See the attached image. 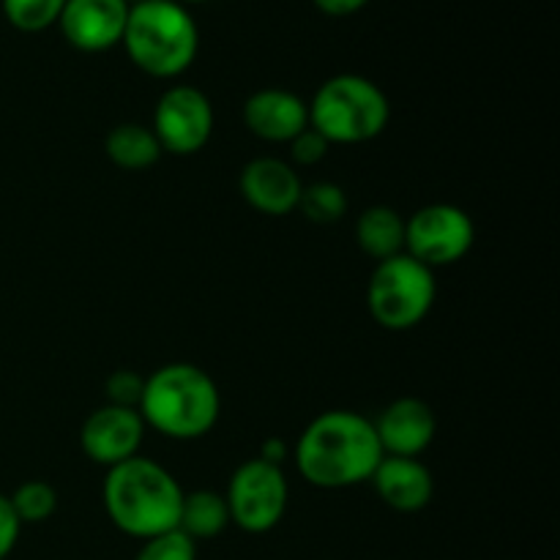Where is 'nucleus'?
I'll return each mask as SVG.
<instances>
[{
	"instance_id": "nucleus-1",
	"label": "nucleus",
	"mask_w": 560,
	"mask_h": 560,
	"mask_svg": "<svg viewBox=\"0 0 560 560\" xmlns=\"http://www.w3.org/2000/svg\"><path fill=\"white\" fill-rule=\"evenodd\" d=\"M383 448L370 419L353 410H328L317 416L299 438L295 465L312 487L345 490L370 481Z\"/></svg>"
},
{
	"instance_id": "nucleus-2",
	"label": "nucleus",
	"mask_w": 560,
	"mask_h": 560,
	"mask_svg": "<svg viewBox=\"0 0 560 560\" xmlns=\"http://www.w3.org/2000/svg\"><path fill=\"white\" fill-rule=\"evenodd\" d=\"M184 490L170 470L145 457H131L109 468L104 479V509L118 530L135 539L178 530Z\"/></svg>"
},
{
	"instance_id": "nucleus-3",
	"label": "nucleus",
	"mask_w": 560,
	"mask_h": 560,
	"mask_svg": "<svg viewBox=\"0 0 560 560\" xmlns=\"http://www.w3.org/2000/svg\"><path fill=\"white\" fill-rule=\"evenodd\" d=\"M140 416L173 441H195L213 430L222 410L217 383L195 364H167L145 377Z\"/></svg>"
},
{
	"instance_id": "nucleus-4",
	"label": "nucleus",
	"mask_w": 560,
	"mask_h": 560,
	"mask_svg": "<svg viewBox=\"0 0 560 560\" xmlns=\"http://www.w3.org/2000/svg\"><path fill=\"white\" fill-rule=\"evenodd\" d=\"M120 42L137 69L151 77H178L189 69L200 47L195 20L175 0H142L129 5Z\"/></svg>"
},
{
	"instance_id": "nucleus-5",
	"label": "nucleus",
	"mask_w": 560,
	"mask_h": 560,
	"mask_svg": "<svg viewBox=\"0 0 560 560\" xmlns=\"http://www.w3.org/2000/svg\"><path fill=\"white\" fill-rule=\"evenodd\" d=\"M392 118V104L386 93L372 80L359 74H339L323 82L310 104V126L320 131L328 142L375 140Z\"/></svg>"
},
{
	"instance_id": "nucleus-6",
	"label": "nucleus",
	"mask_w": 560,
	"mask_h": 560,
	"mask_svg": "<svg viewBox=\"0 0 560 560\" xmlns=\"http://www.w3.org/2000/svg\"><path fill=\"white\" fill-rule=\"evenodd\" d=\"M435 273L410 255L377 262L366 288L372 317L388 331H408L430 315L435 304Z\"/></svg>"
},
{
	"instance_id": "nucleus-7",
	"label": "nucleus",
	"mask_w": 560,
	"mask_h": 560,
	"mask_svg": "<svg viewBox=\"0 0 560 560\" xmlns=\"http://www.w3.org/2000/svg\"><path fill=\"white\" fill-rule=\"evenodd\" d=\"M230 523L246 534H266L277 528L288 509V479L279 465L266 459H249L233 474L224 495Z\"/></svg>"
},
{
	"instance_id": "nucleus-8",
	"label": "nucleus",
	"mask_w": 560,
	"mask_h": 560,
	"mask_svg": "<svg viewBox=\"0 0 560 560\" xmlns=\"http://www.w3.org/2000/svg\"><path fill=\"white\" fill-rule=\"evenodd\" d=\"M476 241V228L468 213L448 202H435L405 222V255L427 268H443L463 260Z\"/></svg>"
},
{
	"instance_id": "nucleus-9",
	"label": "nucleus",
	"mask_w": 560,
	"mask_h": 560,
	"mask_svg": "<svg viewBox=\"0 0 560 560\" xmlns=\"http://www.w3.org/2000/svg\"><path fill=\"white\" fill-rule=\"evenodd\" d=\"M153 135L162 151L189 156L206 148L213 131V107L202 91L191 85H175L162 93L153 113Z\"/></svg>"
},
{
	"instance_id": "nucleus-10",
	"label": "nucleus",
	"mask_w": 560,
	"mask_h": 560,
	"mask_svg": "<svg viewBox=\"0 0 560 560\" xmlns=\"http://www.w3.org/2000/svg\"><path fill=\"white\" fill-rule=\"evenodd\" d=\"M142 435H145V421H142L140 410L120 408V405H104V408L93 410L85 419L80 432L82 452L98 465H115L126 463V459L137 457L142 446Z\"/></svg>"
},
{
	"instance_id": "nucleus-11",
	"label": "nucleus",
	"mask_w": 560,
	"mask_h": 560,
	"mask_svg": "<svg viewBox=\"0 0 560 560\" xmlns=\"http://www.w3.org/2000/svg\"><path fill=\"white\" fill-rule=\"evenodd\" d=\"M126 20H129L126 0H66L58 22L71 47L82 52H102L120 44Z\"/></svg>"
},
{
	"instance_id": "nucleus-12",
	"label": "nucleus",
	"mask_w": 560,
	"mask_h": 560,
	"mask_svg": "<svg viewBox=\"0 0 560 560\" xmlns=\"http://www.w3.org/2000/svg\"><path fill=\"white\" fill-rule=\"evenodd\" d=\"M375 427L377 443L386 457H419L435 441V413L416 397H402L388 405Z\"/></svg>"
},
{
	"instance_id": "nucleus-13",
	"label": "nucleus",
	"mask_w": 560,
	"mask_h": 560,
	"mask_svg": "<svg viewBox=\"0 0 560 560\" xmlns=\"http://www.w3.org/2000/svg\"><path fill=\"white\" fill-rule=\"evenodd\" d=\"M301 191H304V184H301L299 173L282 159H255L241 173L244 200L268 217H284V213L295 211Z\"/></svg>"
},
{
	"instance_id": "nucleus-14",
	"label": "nucleus",
	"mask_w": 560,
	"mask_h": 560,
	"mask_svg": "<svg viewBox=\"0 0 560 560\" xmlns=\"http://www.w3.org/2000/svg\"><path fill=\"white\" fill-rule=\"evenodd\" d=\"M244 124L268 142H290L310 126V104L282 88H266L246 98Z\"/></svg>"
},
{
	"instance_id": "nucleus-15",
	"label": "nucleus",
	"mask_w": 560,
	"mask_h": 560,
	"mask_svg": "<svg viewBox=\"0 0 560 560\" xmlns=\"http://www.w3.org/2000/svg\"><path fill=\"white\" fill-rule=\"evenodd\" d=\"M370 481L386 506L408 514L421 512L435 492L432 474L416 457H386L383 454Z\"/></svg>"
},
{
	"instance_id": "nucleus-16",
	"label": "nucleus",
	"mask_w": 560,
	"mask_h": 560,
	"mask_svg": "<svg viewBox=\"0 0 560 560\" xmlns=\"http://www.w3.org/2000/svg\"><path fill=\"white\" fill-rule=\"evenodd\" d=\"M355 241L377 262L405 252V219L394 208H366L355 222Z\"/></svg>"
},
{
	"instance_id": "nucleus-17",
	"label": "nucleus",
	"mask_w": 560,
	"mask_h": 560,
	"mask_svg": "<svg viewBox=\"0 0 560 560\" xmlns=\"http://www.w3.org/2000/svg\"><path fill=\"white\" fill-rule=\"evenodd\" d=\"M230 525V509L224 495L211 490H195L186 495L180 503V517H178V530L189 536L191 541L197 539H213V536L222 534Z\"/></svg>"
},
{
	"instance_id": "nucleus-18",
	"label": "nucleus",
	"mask_w": 560,
	"mask_h": 560,
	"mask_svg": "<svg viewBox=\"0 0 560 560\" xmlns=\"http://www.w3.org/2000/svg\"><path fill=\"white\" fill-rule=\"evenodd\" d=\"M107 156L124 170H145L159 162L162 145L151 126L142 124H120L107 135Z\"/></svg>"
},
{
	"instance_id": "nucleus-19",
	"label": "nucleus",
	"mask_w": 560,
	"mask_h": 560,
	"mask_svg": "<svg viewBox=\"0 0 560 560\" xmlns=\"http://www.w3.org/2000/svg\"><path fill=\"white\" fill-rule=\"evenodd\" d=\"M299 208L310 222L334 224L348 211V197H345V191L337 184L320 180V184H312L301 191Z\"/></svg>"
},
{
	"instance_id": "nucleus-20",
	"label": "nucleus",
	"mask_w": 560,
	"mask_h": 560,
	"mask_svg": "<svg viewBox=\"0 0 560 560\" xmlns=\"http://www.w3.org/2000/svg\"><path fill=\"white\" fill-rule=\"evenodd\" d=\"M9 501L22 525L44 523V520L52 517L55 509H58V492H55L52 485H47V481L33 479L16 487V492Z\"/></svg>"
},
{
	"instance_id": "nucleus-21",
	"label": "nucleus",
	"mask_w": 560,
	"mask_h": 560,
	"mask_svg": "<svg viewBox=\"0 0 560 560\" xmlns=\"http://www.w3.org/2000/svg\"><path fill=\"white\" fill-rule=\"evenodd\" d=\"M66 0H3V14L16 31L38 33L60 20Z\"/></svg>"
},
{
	"instance_id": "nucleus-22",
	"label": "nucleus",
	"mask_w": 560,
	"mask_h": 560,
	"mask_svg": "<svg viewBox=\"0 0 560 560\" xmlns=\"http://www.w3.org/2000/svg\"><path fill=\"white\" fill-rule=\"evenodd\" d=\"M135 560H197V545L180 530H167L145 539Z\"/></svg>"
},
{
	"instance_id": "nucleus-23",
	"label": "nucleus",
	"mask_w": 560,
	"mask_h": 560,
	"mask_svg": "<svg viewBox=\"0 0 560 560\" xmlns=\"http://www.w3.org/2000/svg\"><path fill=\"white\" fill-rule=\"evenodd\" d=\"M142 388H145V377L137 375L135 370H118L109 375L107 381V397L109 405H120V408H140Z\"/></svg>"
},
{
	"instance_id": "nucleus-24",
	"label": "nucleus",
	"mask_w": 560,
	"mask_h": 560,
	"mask_svg": "<svg viewBox=\"0 0 560 560\" xmlns=\"http://www.w3.org/2000/svg\"><path fill=\"white\" fill-rule=\"evenodd\" d=\"M288 145H290V156H293V162L304 164V167H312V164H317L326 159L328 145H331V142H328L317 129L306 126V129L301 131L299 137H293Z\"/></svg>"
},
{
	"instance_id": "nucleus-25",
	"label": "nucleus",
	"mask_w": 560,
	"mask_h": 560,
	"mask_svg": "<svg viewBox=\"0 0 560 560\" xmlns=\"http://www.w3.org/2000/svg\"><path fill=\"white\" fill-rule=\"evenodd\" d=\"M22 523L16 520L14 509H11V501L5 495H0V560L11 556V550L16 547V539H20Z\"/></svg>"
},
{
	"instance_id": "nucleus-26",
	"label": "nucleus",
	"mask_w": 560,
	"mask_h": 560,
	"mask_svg": "<svg viewBox=\"0 0 560 560\" xmlns=\"http://www.w3.org/2000/svg\"><path fill=\"white\" fill-rule=\"evenodd\" d=\"M370 0H315V5L320 11L331 16H345V14H353V11L364 9Z\"/></svg>"
},
{
	"instance_id": "nucleus-27",
	"label": "nucleus",
	"mask_w": 560,
	"mask_h": 560,
	"mask_svg": "<svg viewBox=\"0 0 560 560\" xmlns=\"http://www.w3.org/2000/svg\"><path fill=\"white\" fill-rule=\"evenodd\" d=\"M284 457H288V448H284L282 441H277V438H271V441L262 443L260 459H266V463H271V465H282Z\"/></svg>"
},
{
	"instance_id": "nucleus-28",
	"label": "nucleus",
	"mask_w": 560,
	"mask_h": 560,
	"mask_svg": "<svg viewBox=\"0 0 560 560\" xmlns=\"http://www.w3.org/2000/svg\"><path fill=\"white\" fill-rule=\"evenodd\" d=\"M126 3H129V5H135V3H142V0H126Z\"/></svg>"
},
{
	"instance_id": "nucleus-29",
	"label": "nucleus",
	"mask_w": 560,
	"mask_h": 560,
	"mask_svg": "<svg viewBox=\"0 0 560 560\" xmlns=\"http://www.w3.org/2000/svg\"><path fill=\"white\" fill-rule=\"evenodd\" d=\"M186 3H202V0H186Z\"/></svg>"
}]
</instances>
